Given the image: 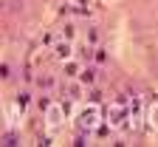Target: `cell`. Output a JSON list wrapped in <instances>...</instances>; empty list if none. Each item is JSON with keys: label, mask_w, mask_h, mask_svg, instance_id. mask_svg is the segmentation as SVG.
I'll use <instances>...</instances> for the list:
<instances>
[{"label": "cell", "mask_w": 158, "mask_h": 147, "mask_svg": "<svg viewBox=\"0 0 158 147\" xmlns=\"http://www.w3.org/2000/svg\"><path fill=\"white\" fill-rule=\"evenodd\" d=\"M96 116H102V110H99L96 105H88V108L82 110V122H79V124H82L85 130H93L96 128Z\"/></svg>", "instance_id": "1"}, {"label": "cell", "mask_w": 158, "mask_h": 147, "mask_svg": "<svg viewBox=\"0 0 158 147\" xmlns=\"http://www.w3.org/2000/svg\"><path fill=\"white\" fill-rule=\"evenodd\" d=\"M51 124H59V116H62V110H59V108H51Z\"/></svg>", "instance_id": "2"}]
</instances>
